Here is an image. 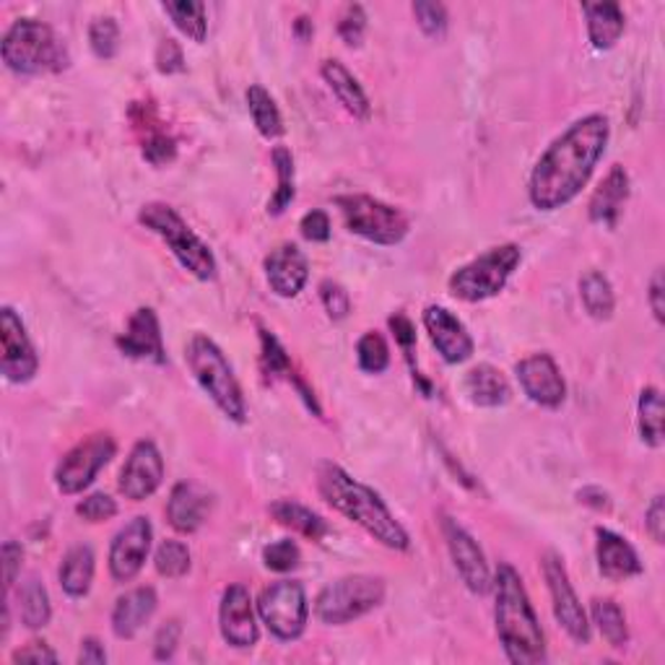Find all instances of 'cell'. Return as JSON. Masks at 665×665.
Here are the masks:
<instances>
[{
    "label": "cell",
    "instance_id": "obj_37",
    "mask_svg": "<svg viewBox=\"0 0 665 665\" xmlns=\"http://www.w3.org/2000/svg\"><path fill=\"white\" fill-rule=\"evenodd\" d=\"M591 616L593 624L598 626L601 637L606 639L611 647H624L626 642H629V626H626V616L616 601L595 598Z\"/></svg>",
    "mask_w": 665,
    "mask_h": 665
},
{
    "label": "cell",
    "instance_id": "obj_9",
    "mask_svg": "<svg viewBox=\"0 0 665 665\" xmlns=\"http://www.w3.org/2000/svg\"><path fill=\"white\" fill-rule=\"evenodd\" d=\"M335 205L341 209L343 221H346L351 232L364 236V240L382 244V248H393V244L406 240L409 219L395 205H387L377 201V198L362 193L339 195Z\"/></svg>",
    "mask_w": 665,
    "mask_h": 665
},
{
    "label": "cell",
    "instance_id": "obj_10",
    "mask_svg": "<svg viewBox=\"0 0 665 665\" xmlns=\"http://www.w3.org/2000/svg\"><path fill=\"white\" fill-rule=\"evenodd\" d=\"M260 622L269 626V632L281 642L300 639L308 629L310 603L308 591L296 580H279L265 587L258 598Z\"/></svg>",
    "mask_w": 665,
    "mask_h": 665
},
{
    "label": "cell",
    "instance_id": "obj_31",
    "mask_svg": "<svg viewBox=\"0 0 665 665\" xmlns=\"http://www.w3.org/2000/svg\"><path fill=\"white\" fill-rule=\"evenodd\" d=\"M271 515L276 517V523H281L284 527H292V531L302 533V536L310 541H318V544L328 536V533H331V525H328L325 520L318 515V512H312L310 507L296 504L292 500L273 502Z\"/></svg>",
    "mask_w": 665,
    "mask_h": 665
},
{
    "label": "cell",
    "instance_id": "obj_44",
    "mask_svg": "<svg viewBox=\"0 0 665 665\" xmlns=\"http://www.w3.org/2000/svg\"><path fill=\"white\" fill-rule=\"evenodd\" d=\"M75 515L81 520H87V523H107V520H112L118 515V502L112 500L110 494L97 492L83 496V500L75 504Z\"/></svg>",
    "mask_w": 665,
    "mask_h": 665
},
{
    "label": "cell",
    "instance_id": "obj_5",
    "mask_svg": "<svg viewBox=\"0 0 665 665\" xmlns=\"http://www.w3.org/2000/svg\"><path fill=\"white\" fill-rule=\"evenodd\" d=\"M0 58L9 71L19 75L58 73L68 66L63 42L52 32V27L37 19L13 21L0 42Z\"/></svg>",
    "mask_w": 665,
    "mask_h": 665
},
{
    "label": "cell",
    "instance_id": "obj_47",
    "mask_svg": "<svg viewBox=\"0 0 665 665\" xmlns=\"http://www.w3.org/2000/svg\"><path fill=\"white\" fill-rule=\"evenodd\" d=\"M320 300H323V308L331 320L349 318L351 300H349V292L341 284H335V281H323V284H320Z\"/></svg>",
    "mask_w": 665,
    "mask_h": 665
},
{
    "label": "cell",
    "instance_id": "obj_2",
    "mask_svg": "<svg viewBox=\"0 0 665 665\" xmlns=\"http://www.w3.org/2000/svg\"><path fill=\"white\" fill-rule=\"evenodd\" d=\"M318 492L343 517L364 527L374 541L393 552H409L411 536L406 527L397 523L382 496L362 481L351 478L341 465L323 463L318 468Z\"/></svg>",
    "mask_w": 665,
    "mask_h": 665
},
{
    "label": "cell",
    "instance_id": "obj_20",
    "mask_svg": "<svg viewBox=\"0 0 665 665\" xmlns=\"http://www.w3.org/2000/svg\"><path fill=\"white\" fill-rule=\"evenodd\" d=\"M118 349L128 359H141V362L164 364L167 351L162 341V325H159L157 312L151 308H139L130 315L125 333L118 335Z\"/></svg>",
    "mask_w": 665,
    "mask_h": 665
},
{
    "label": "cell",
    "instance_id": "obj_11",
    "mask_svg": "<svg viewBox=\"0 0 665 665\" xmlns=\"http://www.w3.org/2000/svg\"><path fill=\"white\" fill-rule=\"evenodd\" d=\"M114 453H118V442L110 434H91V437L79 442L73 450H68L63 461L58 463L56 486L68 496L81 494L83 488L94 484L99 471L112 461Z\"/></svg>",
    "mask_w": 665,
    "mask_h": 665
},
{
    "label": "cell",
    "instance_id": "obj_28",
    "mask_svg": "<svg viewBox=\"0 0 665 665\" xmlns=\"http://www.w3.org/2000/svg\"><path fill=\"white\" fill-rule=\"evenodd\" d=\"M94 572H97L94 548L87 544L68 548L63 556V564H60V587H63L68 598H83V595L91 591V583H94Z\"/></svg>",
    "mask_w": 665,
    "mask_h": 665
},
{
    "label": "cell",
    "instance_id": "obj_32",
    "mask_svg": "<svg viewBox=\"0 0 665 665\" xmlns=\"http://www.w3.org/2000/svg\"><path fill=\"white\" fill-rule=\"evenodd\" d=\"M248 110L252 122H255L258 133L263 135V139L273 141L284 135V118H281L276 99H273L263 87H258V83L248 89Z\"/></svg>",
    "mask_w": 665,
    "mask_h": 665
},
{
    "label": "cell",
    "instance_id": "obj_15",
    "mask_svg": "<svg viewBox=\"0 0 665 665\" xmlns=\"http://www.w3.org/2000/svg\"><path fill=\"white\" fill-rule=\"evenodd\" d=\"M164 481V457L151 440L135 442L120 471V494L130 502H143L159 492Z\"/></svg>",
    "mask_w": 665,
    "mask_h": 665
},
{
    "label": "cell",
    "instance_id": "obj_19",
    "mask_svg": "<svg viewBox=\"0 0 665 665\" xmlns=\"http://www.w3.org/2000/svg\"><path fill=\"white\" fill-rule=\"evenodd\" d=\"M422 323L430 333V339L437 349V354L445 359L447 364H463L473 356V339L461 320H457L453 312L440 308V304H430L424 310Z\"/></svg>",
    "mask_w": 665,
    "mask_h": 665
},
{
    "label": "cell",
    "instance_id": "obj_49",
    "mask_svg": "<svg viewBox=\"0 0 665 665\" xmlns=\"http://www.w3.org/2000/svg\"><path fill=\"white\" fill-rule=\"evenodd\" d=\"M180 634H182V629H180V624L174 622H167L162 629L157 632V639H154V657L157 661H172V655H174V649H178V645H180Z\"/></svg>",
    "mask_w": 665,
    "mask_h": 665
},
{
    "label": "cell",
    "instance_id": "obj_25",
    "mask_svg": "<svg viewBox=\"0 0 665 665\" xmlns=\"http://www.w3.org/2000/svg\"><path fill=\"white\" fill-rule=\"evenodd\" d=\"M320 73H323V79L328 87H331L335 99L343 104V110L354 114L356 120H370L372 114L370 97H366L362 83L356 81V75L351 73L341 60H325L323 68H320Z\"/></svg>",
    "mask_w": 665,
    "mask_h": 665
},
{
    "label": "cell",
    "instance_id": "obj_38",
    "mask_svg": "<svg viewBox=\"0 0 665 665\" xmlns=\"http://www.w3.org/2000/svg\"><path fill=\"white\" fill-rule=\"evenodd\" d=\"M271 162L276 167V178H279V188L276 193L271 195L269 201V213L271 216H281L289 205L294 203L296 188H294V157L286 147H276L271 151Z\"/></svg>",
    "mask_w": 665,
    "mask_h": 665
},
{
    "label": "cell",
    "instance_id": "obj_48",
    "mask_svg": "<svg viewBox=\"0 0 665 665\" xmlns=\"http://www.w3.org/2000/svg\"><path fill=\"white\" fill-rule=\"evenodd\" d=\"M302 236L310 242H328L331 240V219L325 211H310L300 221Z\"/></svg>",
    "mask_w": 665,
    "mask_h": 665
},
{
    "label": "cell",
    "instance_id": "obj_18",
    "mask_svg": "<svg viewBox=\"0 0 665 665\" xmlns=\"http://www.w3.org/2000/svg\"><path fill=\"white\" fill-rule=\"evenodd\" d=\"M515 374L523 393L538 406L560 409L567 397V385H564V377L552 354L525 356L523 362H517Z\"/></svg>",
    "mask_w": 665,
    "mask_h": 665
},
{
    "label": "cell",
    "instance_id": "obj_41",
    "mask_svg": "<svg viewBox=\"0 0 665 665\" xmlns=\"http://www.w3.org/2000/svg\"><path fill=\"white\" fill-rule=\"evenodd\" d=\"M89 44L91 52L99 60H112L120 50V27L112 17H99L89 27Z\"/></svg>",
    "mask_w": 665,
    "mask_h": 665
},
{
    "label": "cell",
    "instance_id": "obj_54",
    "mask_svg": "<svg viewBox=\"0 0 665 665\" xmlns=\"http://www.w3.org/2000/svg\"><path fill=\"white\" fill-rule=\"evenodd\" d=\"M390 331L395 333V341L401 343L403 349H406V356L411 359V351H414V343H416V328L411 320L403 315V312H397V315L390 318Z\"/></svg>",
    "mask_w": 665,
    "mask_h": 665
},
{
    "label": "cell",
    "instance_id": "obj_36",
    "mask_svg": "<svg viewBox=\"0 0 665 665\" xmlns=\"http://www.w3.org/2000/svg\"><path fill=\"white\" fill-rule=\"evenodd\" d=\"M19 616H21V624H24L27 629H44V626L50 624V618H52L50 595L37 577H32L29 583H24V587H21Z\"/></svg>",
    "mask_w": 665,
    "mask_h": 665
},
{
    "label": "cell",
    "instance_id": "obj_1",
    "mask_svg": "<svg viewBox=\"0 0 665 665\" xmlns=\"http://www.w3.org/2000/svg\"><path fill=\"white\" fill-rule=\"evenodd\" d=\"M608 139L611 125L606 114H585L572 122L533 167L527 182L533 209L560 211L575 201L606 154Z\"/></svg>",
    "mask_w": 665,
    "mask_h": 665
},
{
    "label": "cell",
    "instance_id": "obj_17",
    "mask_svg": "<svg viewBox=\"0 0 665 665\" xmlns=\"http://www.w3.org/2000/svg\"><path fill=\"white\" fill-rule=\"evenodd\" d=\"M219 629L229 647L250 649L258 645L260 639L258 618H255V608H252V595L244 585L240 583L229 585L224 595H221Z\"/></svg>",
    "mask_w": 665,
    "mask_h": 665
},
{
    "label": "cell",
    "instance_id": "obj_3",
    "mask_svg": "<svg viewBox=\"0 0 665 665\" xmlns=\"http://www.w3.org/2000/svg\"><path fill=\"white\" fill-rule=\"evenodd\" d=\"M494 587V622L502 649L510 663L536 665L546 661V637L533 608L523 577L512 564H500L492 580Z\"/></svg>",
    "mask_w": 665,
    "mask_h": 665
},
{
    "label": "cell",
    "instance_id": "obj_26",
    "mask_svg": "<svg viewBox=\"0 0 665 665\" xmlns=\"http://www.w3.org/2000/svg\"><path fill=\"white\" fill-rule=\"evenodd\" d=\"M209 500L193 484H178L167 502V520L178 533H195L203 525Z\"/></svg>",
    "mask_w": 665,
    "mask_h": 665
},
{
    "label": "cell",
    "instance_id": "obj_12",
    "mask_svg": "<svg viewBox=\"0 0 665 665\" xmlns=\"http://www.w3.org/2000/svg\"><path fill=\"white\" fill-rule=\"evenodd\" d=\"M541 564H544V577L548 593H552L556 622H560L562 629L567 632L577 645H587V642H591V622H587L583 603H580L575 587L570 583L564 562L554 552H548Z\"/></svg>",
    "mask_w": 665,
    "mask_h": 665
},
{
    "label": "cell",
    "instance_id": "obj_55",
    "mask_svg": "<svg viewBox=\"0 0 665 665\" xmlns=\"http://www.w3.org/2000/svg\"><path fill=\"white\" fill-rule=\"evenodd\" d=\"M649 310H653V315L657 323H663L665 320V304H663V271L657 269L653 273V281H649Z\"/></svg>",
    "mask_w": 665,
    "mask_h": 665
},
{
    "label": "cell",
    "instance_id": "obj_43",
    "mask_svg": "<svg viewBox=\"0 0 665 665\" xmlns=\"http://www.w3.org/2000/svg\"><path fill=\"white\" fill-rule=\"evenodd\" d=\"M414 9L416 24L426 37L432 40H442L447 34V9L442 3H430V0H419L411 6Z\"/></svg>",
    "mask_w": 665,
    "mask_h": 665
},
{
    "label": "cell",
    "instance_id": "obj_6",
    "mask_svg": "<svg viewBox=\"0 0 665 665\" xmlns=\"http://www.w3.org/2000/svg\"><path fill=\"white\" fill-rule=\"evenodd\" d=\"M139 221L149 232L162 236L167 248L172 250V255L178 258V263L188 273H193V276L201 281L216 279L219 265L211 248L185 224V219H182L172 205L147 203L139 213Z\"/></svg>",
    "mask_w": 665,
    "mask_h": 665
},
{
    "label": "cell",
    "instance_id": "obj_50",
    "mask_svg": "<svg viewBox=\"0 0 665 665\" xmlns=\"http://www.w3.org/2000/svg\"><path fill=\"white\" fill-rule=\"evenodd\" d=\"M21 562H24V548H21L17 541H6L3 544V580H6V593L11 591L13 583H17L19 572H21Z\"/></svg>",
    "mask_w": 665,
    "mask_h": 665
},
{
    "label": "cell",
    "instance_id": "obj_30",
    "mask_svg": "<svg viewBox=\"0 0 665 665\" xmlns=\"http://www.w3.org/2000/svg\"><path fill=\"white\" fill-rule=\"evenodd\" d=\"M465 393L471 395V401L476 403V406L484 409L504 406L512 395L504 374L492 364H478L465 374Z\"/></svg>",
    "mask_w": 665,
    "mask_h": 665
},
{
    "label": "cell",
    "instance_id": "obj_58",
    "mask_svg": "<svg viewBox=\"0 0 665 665\" xmlns=\"http://www.w3.org/2000/svg\"><path fill=\"white\" fill-rule=\"evenodd\" d=\"M296 32H300V34L304 37V40H308V37H310L312 32H315V29H312V24H310L308 19H300V21H296Z\"/></svg>",
    "mask_w": 665,
    "mask_h": 665
},
{
    "label": "cell",
    "instance_id": "obj_51",
    "mask_svg": "<svg viewBox=\"0 0 665 665\" xmlns=\"http://www.w3.org/2000/svg\"><path fill=\"white\" fill-rule=\"evenodd\" d=\"M157 68L162 73H178L185 68V58H182V48L174 40H162L157 50Z\"/></svg>",
    "mask_w": 665,
    "mask_h": 665
},
{
    "label": "cell",
    "instance_id": "obj_24",
    "mask_svg": "<svg viewBox=\"0 0 665 665\" xmlns=\"http://www.w3.org/2000/svg\"><path fill=\"white\" fill-rule=\"evenodd\" d=\"M157 591L154 587H133L120 595L112 608V632L118 639H133L143 626L157 614Z\"/></svg>",
    "mask_w": 665,
    "mask_h": 665
},
{
    "label": "cell",
    "instance_id": "obj_34",
    "mask_svg": "<svg viewBox=\"0 0 665 665\" xmlns=\"http://www.w3.org/2000/svg\"><path fill=\"white\" fill-rule=\"evenodd\" d=\"M172 24L180 29L188 40L198 44L205 42L209 37V19H205V3L201 0H167L162 6Z\"/></svg>",
    "mask_w": 665,
    "mask_h": 665
},
{
    "label": "cell",
    "instance_id": "obj_57",
    "mask_svg": "<svg viewBox=\"0 0 665 665\" xmlns=\"http://www.w3.org/2000/svg\"><path fill=\"white\" fill-rule=\"evenodd\" d=\"M580 502L591 504V507H595V510H608L611 507L608 494L601 492V488H583V492H580Z\"/></svg>",
    "mask_w": 665,
    "mask_h": 665
},
{
    "label": "cell",
    "instance_id": "obj_42",
    "mask_svg": "<svg viewBox=\"0 0 665 665\" xmlns=\"http://www.w3.org/2000/svg\"><path fill=\"white\" fill-rule=\"evenodd\" d=\"M300 562H302L300 546H296L292 538L273 541V544H269V546L263 548V564H265V570L279 572V575H284V572L296 570V567H300Z\"/></svg>",
    "mask_w": 665,
    "mask_h": 665
},
{
    "label": "cell",
    "instance_id": "obj_4",
    "mask_svg": "<svg viewBox=\"0 0 665 665\" xmlns=\"http://www.w3.org/2000/svg\"><path fill=\"white\" fill-rule=\"evenodd\" d=\"M190 372L203 387V393L216 403V409L234 424L248 422V403H244L240 380L226 362L224 351L205 333H195L185 349Z\"/></svg>",
    "mask_w": 665,
    "mask_h": 665
},
{
    "label": "cell",
    "instance_id": "obj_29",
    "mask_svg": "<svg viewBox=\"0 0 665 665\" xmlns=\"http://www.w3.org/2000/svg\"><path fill=\"white\" fill-rule=\"evenodd\" d=\"M587 37L595 50H611L624 34V11L616 3H585Z\"/></svg>",
    "mask_w": 665,
    "mask_h": 665
},
{
    "label": "cell",
    "instance_id": "obj_45",
    "mask_svg": "<svg viewBox=\"0 0 665 665\" xmlns=\"http://www.w3.org/2000/svg\"><path fill=\"white\" fill-rule=\"evenodd\" d=\"M174 141L164 133L162 128H149V139L143 141V159L154 167L170 164L174 159Z\"/></svg>",
    "mask_w": 665,
    "mask_h": 665
},
{
    "label": "cell",
    "instance_id": "obj_52",
    "mask_svg": "<svg viewBox=\"0 0 665 665\" xmlns=\"http://www.w3.org/2000/svg\"><path fill=\"white\" fill-rule=\"evenodd\" d=\"M11 661L13 663H29V661L32 663H58V653L48 647V642L34 639V642H29V645L19 647L17 653H13Z\"/></svg>",
    "mask_w": 665,
    "mask_h": 665
},
{
    "label": "cell",
    "instance_id": "obj_53",
    "mask_svg": "<svg viewBox=\"0 0 665 665\" xmlns=\"http://www.w3.org/2000/svg\"><path fill=\"white\" fill-rule=\"evenodd\" d=\"M645 525H647V533L653 536L655 544H663L665 538V504H663V496L657 494L653 502H649L647 507V515H645Z\"/></svg>",
    "mask_w": 665,
    "mask_h": 665
},
{
    "label": "cell",
    "instance_id": "obj_39",
    "mask_svg": "<svg viewBox=\"0 0 665 665\" xmlns=\"http://www.w3.org/2000/svg\"><path fill=\"white\" fill-rule=\"evenodd\" d=\"M154 567L162 577H170V580L185 577L190 572L188 546L182 544V541H174V538L162 541V544H159V548H157Z\"/></svg>",
    "mask_w": 665,
    "mask_h": 665
},
{
    "label": "cell",
    "instance_id": "obj_23",
    "mask_svg": "<svg viewBox=\"0 0 665 665\" xmlns=\"http://www.w3.org/2000/svg\"><path fill=\"white\" fill-rule=\"evenodd\" d=\"M595 556H598L601 575L611 580V583H624L642 575V562L629 541L618 536V533L608 531V527H598L595 531Z\"/></svg>",
    "mask_w": 665,
    "mask_h": 665
},
{
    "label": "cell",
    "instance_id": "obj_14",
    "mask_svg": "<svg viewBox=\"0 0 665 665\" xmlns=\"http://www.w3.org/2000/svg\"><path fill=\"white\" fill-rule=\"evenodd\" d=\"M154 527L149 517H133L125 527H120L110 546V575L114 583H130L141 575L149 560Z\"/></svg>",
    "mask_w": 665,
    "mask_h": 665
},
{
    "label": "cell",
    "instance_id": "obj_35",
    "mask_svg": "<svg viewBox=\"0 0 665 665\" xmlns=\"http://www.w3.org/2000/svg\"><path fill=\"white\" fill-rule=\"evenodd\" d=\"M639 437L649 447L663 445V395L657 387H645L637 403Z\"/></svg>",
    "mask_w": 665,
    "mask_h": 665
},
{
    "label": "cell",
    "instance_id": "obj_22",
    "mask_svg": "<svg viewBox=\"0 0 665 665\" xmlns=\"http://www.w3.org/2000/svg\"><path fill=\"white\" fill-rule=\"evenodd\" d=\"M629 172L622 164L611 167L606 178H603L601 185L591 195V203H587V213H591L593 224L603 229H616L618 219L624 213V205L629 201Z\"/></svg>",
    "mask_w": 665,
    "mask_h": 665
},
{
    "label": "cell",
    "instance_id": "obj_46",
    "mask_svg": "<svg viewBox=\"0 0 665 665\" xmlns=\"http://www.w3.org/2000/svg\"><path fill=\"white\" fill-rule=\"evenodd\" d=\"M366 32V13L359 3H351L343 9L341 21H339V34L341 40L351 44V48H356L359 42H362V37Z\"/></svg>",
    "mask_w": 665,
    "mask_h": 665
},
{
    "label": "cell",
    "instance_id": "obj_16",
    "mask_svg": "<svg viewBox=\"0 0 665 665\" xmlns=\"http://www.w3.org/2000/svg\"><path fill=\"white\" fill-rule=\"evenodd\" d=\"M442 533H445L450 556H453L455 570L463 577L465 587L476 595H486L492 591V572H488L486 556L476 544V538L463 525H457L453 517L442 520Z\"/></svg>",
    "mask_w": 665,
    "mask_h": 665
},
{
    "label": "cell",
    "instance_id": "obj_27",
    "mask_svg": "<svg viewBox=\"0 0 665 665\" xmlns=\"http://www.w3.org/2000/svg\"><path fill=\"white\" fill-rule=\"evenodd\" d=\"M260 364H263V372L269 374V377H284L289 382H294V387L302 393L304 403H308L310 409H315V414L320 416V406L315 401V393H312V390L304 385V380L296 377L292 359H289V354L284 351V346L279 343L276 335L263 331V328H260Z\"/></svg>",
    "mask_w": 665,
    "mask_h": 665
},
{
    "label": "cell",
    "instance_id": "obj_21",
    "mask_svg": "<svg viewBox=\"0 0 665 665\" xmlns=\"http://www.w3.org/2000/svg\"><path fill=\"white\" fill-rule=\"evenodd\" d=\"M265 279H269L273 294L284 296V300H294V296L308 286V255H304L296 244H281V248H276L265 258Z\"/></svg>",
    "mask_w": 665,
    "mask_h": 665
},
{
    "label": "cell",
    "instance_id": "obj_7",
    "mask_svg": "<svg viewBox=\"0 0 665 665\" xmlns=\"http://www.w3.org/2000/svg\"><path fill=\"white\" fill-rule=\"evenodd\" d=\"M520 260H523V252H520L517 244L507 242L500 244V248H492L484 255L471 260V263L461 265L450 276V294L461 302L492 300L507 286L510 276L517 271Z\"/></svg>",
    "mask_w": 665,
    "mask_h": 665
},
{
    "label": "cell",
    "instance_id": "obj_33",
    "mask_svg": "<svg viewBox=\"0 0 665 665\" xmlns=\"http://www.w3.org/2000/svg\"><path fill=\"white\" fill-rule=\"evenodd\" d=\"M580 300H583L587 315L595 320H608L616 310L614 286H611V281L601 271H587L580 279Z\"/></svg>",
    "mask_w": 665,
    "mask_h": 665
},
{
    "label": "cell",
    "instance_id": "obj_13",
    "mask_svg": "<svg viewBox=\"0 0 665 665\" xmlns=\"http://www.w3.org/2000/svg\"><path fill=\"white\" fill-rule=\"evenodd\" d=\"M0 372L3 377L13 382V385H24V382L34 380L37 370H40V356H37L34 343L29 339L24 320L17 315L13 308L0 310Z\"/></svg>",
    "mask_w": 665,
    "mask_h": 665
},
{
    "label": "cell",
    "instance_id": "obj_8",
    "mask_svg": "<svg viewBox=\"0 0 665 665\" xmlns=\"http://www.w3.org/2000/svg\"><path fill=\"white\" fill-rule=\"evenodd\" d=\"M385 580L372 575H349L328 583L315 598V616L328 626L356 622L382 606L385 601Z\"/></svg>",
    "mask_w": 665,
    "mask_h": 665
},
{
    "label": "cell",
    "instance_id": "obj_40",
    "mask_svg": "<svg viewBox=\"0 0 665 665\" xmlns=\"http://www.w3.org/2000/svg\"><path fill=\"white\" fill-rule=\"evenodd\" d=\"M356 359H359V366H362L364 372H370V374L385 372L390 366L387 341L382 339L377 331L364 333L356 343Z\"/></svg>",
    "mask_w": 665,
    "mask_h": 665
},
{
    "label": "cell",
    "instance_id": "obj_56",
    "mask_svg": "<svg viewBox=\"0 0 665 665\" xmlns=\"http://www.w3.org/2000/svg\"><path fill=\"white\" fill-rule=\"evenodd\" d=\"M79 663H107V653H104V645L99 642L97 637H87L81 642V649H79Z\"/></svg>",
    "mask_w": 665,
    "mask_h": 665
}]
</instances>
